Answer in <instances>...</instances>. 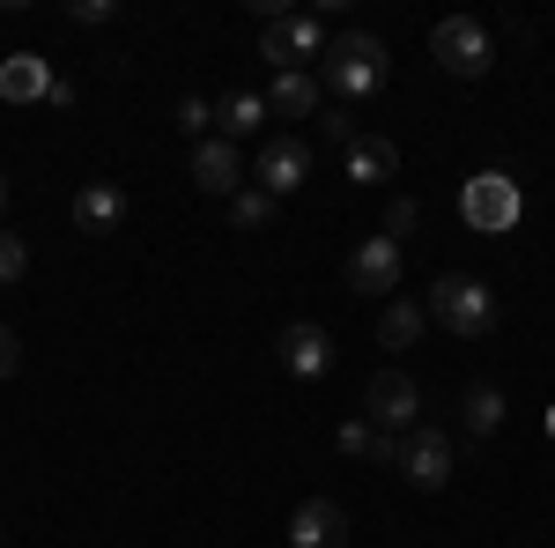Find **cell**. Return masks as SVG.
<instances>
[{
    "label": "cell",
    "mask_w": 555,
    "mask_h": 548,
    "mask_svg": "<svg viewBox=\"0 0 555 548\" xmlns=\"http://www.w3.org/2000/svg\"><path fill=\"white\" fill-rule=\"evenodd\" d=\"M0 208H8V170H0Z\"/></svg>",
    "instance_id": "obj_28"
},
{
    "label": "cell",
    "mask_w": 555,
    "mask_h": 548,
    "mask_svg": "<svg viewBox=\"0 0 555 548\" xmlns=\"http://www.w3.org/2000/svg\"><path fill=\"white\" fill-rule=\"evenodd\" d=\"M259 119H267V97H253V89H230V97H215V127H222V141H245Z\"/></svg>",
    "instance_id": "obj_20"
},
{
    "label": "cell",
    "mask_w": 555,
    "mask_h": 548,
    "mask_svg": "<svg viewBox=\"0 0 555 548\" xmlns=\"http://www.w3.org/2000/svg\"><path fill=\"white\" fill-rule=\"evenodd\" d=\"M23 267H30L23 238H15V230H0V282H23Z\"/></svg>",
    "instance_id": "obj_24"
},
{
    "label": "cell",
    "mask_w": 555,
    "mask_h": 548,
    "mask_svg": "<svg viewBox=\"0 0 555 548\" xmlns=\"http://www.w3.org/2000/svg\"><path fill=\"white\" fill-rule=\"evenodd\" d=\"M363 422H378L385 437H408L423 422V385L408 379V371H378V379L363 385Z\"/></svg>",
    "instance_id": "obj_4"
},
{
    "label": "cell",
    "mask_w": 555,
    "mask_h": 548,
    "mask_svg": "<svg viewBox=\"0 0 555 548\" xmlns=\"http://www.w3.org/2000/svg\"><path fill=\"white\" fill-rule=\"evenodd\" d=\"M400 267H408V259H400L392 238H363V245L348 253V290L356 296H392L400 290Z\"/></svg>",
    "instance_id": "obj_10"
},
{
    "label": "cell",
    "mask_w": 555,
    "mask_h": 548,
    "mask_svg": "<svg viewBox=\"0 0 555 548\" xmlns=\"http://www.w3.org/2000/svg\"><path fill=\"white\" fill-rule=\"evenodd\" d=\"M392 467H400L415 489H444V482H452V437H444L437 422H415V430L400 437V460Z\"/></svg>",
    "instance_id": "obj_7"
},
{
    "label": "cell",
    "mask_w": 555,
    "mask_h": 548,
    "mask_svg": "<svg viewBox=\"0 0 555 548\" xmlns=\"http://www.w3.org/2000/svg\"><path fill=\"white\" fill-rule=\"evenodd\" d=\"M341 453H348V460H371V467H392V460H400V437H385L378 422L356 416V422H341Z\"/></svg>",
    "instance_id": "obj_18"
},
{
    "label": "cell",
    "mask_w": 555,
    "mask_h": 548,
    "mask_svg": "<svg viewBox=\"0 0 555 548\" xmlns=\"http://www.w3.org/2000/svg\"><path fill=\"white\" fill-rule=\"evenodd\" d=\"M460 215H467V230H481V238H504V230H518V215H526V193H518L512 170H474L467 186H460Z\"/></svg>",
    "instance_id": "obj_3"
},
{
    "label": "cell",
    "mask_w": 555,
    "mask_h": 548,
    "mask_svg": "<svg viewBox=\"0 0 555 548\" xmlns=\"http://www.w3.org/2000/svg\"><path fill=\"white\" fill-rule=\"evenodd\" d=\"M267 112L274 119H319V75H274L267 82Z\"/></svg>",
    "instance_id": "obj_15"
},
{
    "label": "cell",
    "mask_w": 555,
    "mask_h": 548,
    "mask_svg": "<svg viewBox=\"0 0 555 548\" xmlns=\"http://www.w3.org/2000/svg\"><path fill=\"white\" fill-rule=\"evenodd\" d=\"M429 319H437L444 334H460V341H481L496 327V290L474 282V275H444V282L429 290Z\"/></svg>",
    "instance_id": "obj_2"
},
{
    "label": "cell",
    "mask_w": 555,
    "mask_h": 548,
    "mask_svg": "<svg viewBox=\"0 0 555 548\" xmlns=\"http://www.w3.org/2000/svg\"><path fill=\"white\" fill-rule=\"evenodd\" d=\"M385 75H392V60H385V38H371V30H341V38H326V52H319V82L334 89L341 104L378 97Z\"/></svg>",
    "instance_id": "obj_1"
},
{
    "label": "cell",
    "mask_w": 555,
    "mask_h": 548,
    "mask_svg": "<svg viewBox=\"0 0 555 548\" xmlns=\"http://www.w3.org/2000/svg\"><path fill=\"white\" fill-rule=\"evenodd\" d=\"M429 60H437L444 75L474 82V75H489V30H481L474 15H444V23L429 30Z\"/></svg>",
    "instance_id": "obj_6"
},
{
    "label": "cell",
    "mask_w": 555,
    "mask_h": 548,
    "mask_svg": "<svg viewBox=\"0 0 555 548\" xmlns=\"http://www.w3.org/2000/svg\"><path fill=\"white\" fill-rule=\"evenodd\" d=\"M415 222H423V201H392V208H385V230H378V238H392V245H400Z\"/></svg>",
    "instance_id": "obj_22"
},
{
    "label": "cell",
    "mask_w": 555,
    "mask_h": 548,
    "mask_svg": "<svg viewBox=\"0 0 555 548\" xmlns=\"http://www.w3.org/2000/svg\"><path fill=\"white\" fill-rule=\"evenodd\" d=\"M326 52V23L319 15H267L259 30V60H274V75H297L304 60Z\"/></svg>",
    "instance_id": "obj_5"
},
{
    "label": "cell",
    "mask_w": 555,
    "mask_h": 548,
    "mask_svg": "<svg viewBox=\"0 0 555 548\" xmlns=\"http://www.w3.org/2000/svg\"><path fill=\"white\" fill-rule=\"evenodd\" d=\"M548 437H555V408H548Z\"/></svg>",
    "instance_id": "obj_29"
},
{
    "label": "cell",
    "mask_w": 555,
    "mask_h": 548,
    "mask_svg": "<svg viewBox=\"0 0 555 548\" xmlns=\"http://www.w3.org/2000/svg\"><path fill=\"white\" fill-rule=\"evenodd\" d=\"M119 215H127V193H119L112 178H96V186L75 193V222H82V230H112Z\"/></svg>",
    "instance_id": "obj_17"
},
{
    "label": "cell",
    "mask_w": 555,
    "mask_h": 548,
    "mask_svg": "<svg viewBox=\"0 0 555 548\" xmlns=\"http://www.w3.org/2000/svg\"><path fill=\"white\" fill-rule=\"evenodd\" d=\"M274 356H282L289 379H326V371H334V334H326L319 319H289V327L274 334Z\"/></svg>",
    "instance_id": "obj_8"
},
{
    "label": "cell",
    "mask_w": 555,
    "mask_h": 548,
    "mask_svg": "<svg viewBox=\"0 0 555 548\" xmlns=\"http://www.w3.org/2000/svg\"><path fill=\"white\" fill-rule=\"evenodd\" d=\"M193 186L215 193V201H230V193L245 186V156H237V141H222V133L201 141V149H193Z\"/></svg>",
    "instance_id": "obj_12"
},
{
    "label": "cell",
    "mask_w": 555,
    "mask_h": 548,
    "mask_svg": "<svg viewBox=\"0 0 555 548\" xmlns=\"http://www.w3.org/2000/svg\"><path fill=\"white\" fill-rule=\"evenodd\" d=\"M423 327H429V311L415 304V296H385V311H378V341L400 356V348H415L423 341Z\"/></svg>",
    "instance_id": "obj_16"
},
{
    "label": "cell",
    "mask_w": 555,
    "mask_h": 548,
    "mask_svg": "<svg viewBox=\"0 0 555 548\" xmlns=\"http://www.w3.org/2000/svg\"><path fill=\"white\" fill-rule=\"evenodd\" d=\"M319 133H326V141H356V112H326V119H319Z\"/></svg>",
    "instance_id": "obj_27"
},
{
    "label": "cell",
    "mask_w": 555,
    "mask_h": 548,
    "mask_svg": "<svg viewBox=\"0 0 555 548\" xmlns=\"http://www.w3.org/2000/svg\"><path fill=\"white\" fill-rule=\"evenodd\" d=\"M253 178H259V193H274V201H282V193H297L304 178H311V149H304L297 133H282V141H267V149H259Z\"/></svg>",
    "instance_id": "obj_11"
},
{
    "label": "cell",
    "mask_w": 555,
    "mask_h": 548,
    "mask_svg": "<svg viewBox=\"0 0 555 548\" xmlns=\"http://www.w3.org/2000/svg\"><path fill=\"white\" fill-rule=\"evenodd\" d=\"M52 97V67L38 52H8L0 60V104H44Z\"/></svg>",
    "instance_id": "obj_13"
},
{
    "label": "cell",
    "mask_w": 555,
    "mask_h": 548,
    "mask_svg": "<svg viewBox=\"0 0 555 548\" xmlns=\"http://www.w3.org/2000/svg\"><path fill=\"white\" fill-rule=\"evenodd\" d=\"M119 8L112 0H67V23H82V30H96V23H112Z\"/></svg>",
    "instance_id": "obj_25"
},
{
    "label": "cell",
    "mask_w": 555,
    "mask_h": 548,
    "mask_svg": "<svg viewBox=\"0 0 555 548\" xmlns=\"http://www.w3.org/2000/svg\"><path fill=\"white\" fill-rule=\"evenodd\" d=\"M341 164H348V178H356V186H385V178L400 170V149H392L385 133H356V141L341 149Z\"/></svg>",
    "instance_id": "obj_14"
},
{
    "label": "cell",
    "mask_w": 555,
    "mask_h": 548,
    "mask_svg": "<svg viewBox=\"0 0 555 548\" xmlns=\"http://www.w3.org/2000/svg\"><path fill=\"white\" fill-rule=\"evenodd\" d=\"M274 215H282V201L259 193V186H237V193H230V222H237V230H274Z\"/></svg>",
    "instance_id": "obj_21"
},
{
    "label": "cell",
    "mask_w": 555,
    "mask_h": 548,
    "mask_svg": "<svg viewBox=\"0 0 555 548\" xmlns=\"http://www.w3.org/2000/svg\"><path fill=\"white\" fill-rule=\"evenodd\" d=\"M23 371V341H15V327H0V379H15Z\"/></svg>",
    "instance_id": "obj_26"
},
{
    "label": "cell",
    "mask_w": 555,
    "mask_h": 548,
    "mask_svg": "<svg viewBox=\"0 0 555 548\" xmlns=\"http://www.w3.org/2000/svg\"><path fill=\"white\" fill-rule=\"evenodd\" d=\"M460 416H467V437H496V430H504V385L474 379L467 400H460Z\"/></svg>",
    "instance_id": "obj_19"
},
{
    "label": "cell",
    "mask_w": 555,
    "mask_h": 548,
    "mask_svg": "<svg viewBox=\"0 0 555 548\" xmlns=\"http://www.w3.org/2000/svg\"><path fill=\"white\" fill-rule=\"evenodd\" d=\"M208 127H215L208 97H178V133H208Z\"/></svg>",
    "instance_id": "obj_23"
},
{
    "label": "cell",
    "mask_w": 555,
    "mask_h": 548,
    "mask_svg": "<svg viewBox=\"0 0 555 548\" xmlns=\"http://www.w3.org/2000/svg\"><path fill=\"white\" fill-rule=\"evenodd\" d=\"M348 534H356V519L334 497H304L289 511V548H348Z\"/></svg>",
    "instance_id": "obj_9"
}]
</instances>
